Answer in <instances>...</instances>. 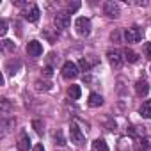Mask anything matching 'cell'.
<instances>
[{
	"instance_id": "11",
	"label": "cell",
	"mask_w": 151,
	"mask_h": 151,
	"mask_svg": "<svg viewBox=\"0 0 151 151\" xmlns=\"http://www.w3.org/2000/svg\"><path fill=\"white\" fill-rule=\"evenodd\" d=\"M135 93H137V96H146L147 93H149V84L144 80V78H140V80H137L135 82Z\"/></svg>"
},
{
	"instance_id": "23",
	"label": "cell",
	"mask_w": 151,
	"mask_h": 151,
	"mask_svg": "<svg viewBox=\"0 0 151 151\" xmlns=\"http://www.w3.org/2000/svg\"><path fill=\"white\" fill-rule=\"evenodd\" d=\"M135 151H149V142L146 139H139L135 142Z\"/></svg>"
},
{
	"instance_id": "13",
	"label": "cell",
	"mask_w": 151,
	"mask_h": 151,
	"mask_svg": "<svg viewBox=\"0 0 151 151\" xmlns=\"http://www.w3.org/2000/svg\"><path fill=\"white\" fill-rule=\"evenodd\" d=\"M20 68H22V62H20L18 59H9V60L6 62V71H7L9 75H16Z\"/></svg>"
},
{
	"instance_id": "12",
	"label": "cell",
	"mask_w": 151,
	"mask_h": 151,
	"mask_svg": "<svg viewBox=\"0 0 151 151\" xmlns=\"http://www.w3.org/2000/svg\"><path fill=\"white\" fill-rule=\"evenodd\" d=\"M16 147H18L20 151H27V149L30 147V139H29V135H27L25 132H22V133H20L18 142H16Z\"/></svg>"
},
{
	"instance_id": "21",
	"label": "cell",
	"mask_w": 151,
	"mask_h": 151,
	"mask_svg": "<svg viewBox=\"0 0 151 151\" xmlns=\"http://www.w3.org/2000/svg\"><path fill=\"white\" fill-rule=\"evenodd\" d=\"M34 86H36V89H37V91H45V93L52 89V84H50L48 80H37Z\"/></svg>"
},
{
	"instance_id": "26",
	"label": "cell",
	"mask_w": 151,
	"mask_h": 151,
	"mask_svg": "<svg viewBox=\"0 0 151 151\" xmlns=\"http://www.w3.org/2000/svg\"><path fill=\"white\" fill-rule=\"evenodd\" d=\"M55 142H57L59 146H64V144H66L64 135H62V132H60V130H57V132H55Z\"/></svg>"
},
{
	"instance_id": "22",
	"label": "cell",
	"mask_w": 151,
	"mask_h": 151,
	"mask_svg": "<svg viewBox=\"0 0 151 151\" xmlns=\"http://www.w3.org/2000/svg\"><path fill=\"white\" fill-rule=\"evenodd\" d=\"M32 128L36 130L37 135H43V133H45V123H43L41 119H34V121H32Z\"/></svg>"
},
{
	"instance_id": "9",
	"label": "cell",
	"mask_w": 151,
	"mask_h": 151,
	"mask_svg": "<svg viewBox=\"0 0 151 151\" xmlns=\"http://www.w3.org/2000/svg\"><path fill=\"white\" fill-rule=\"evenodd\" d=\"M39 14H41V13H39V7H37V6H34V4H32V6L23 13L25 20H27V22H30V23H36V22L39 20Z\"/></svg>"
},
{
	"instance_id": "29",
	"label": "cell",
	"mask_w": 151,
	"mask_h": 151,
	"mask_svg": "<svg viewBox=\"0 0 151 151\" xmlns=\"http://www.w3.org/2000/svg\"><path fill=\"white\" fill-rule=\"evenodd\" d=\"M80 7V2H73V4H68V13H73V11H77Z\"/></svg>"
},
{
	"instance_id": "17",
	"label": "cell",
	"mask_w": 151,
	"mask_h": 151,
	"mask_svg": "<svg viewBox=\"0 0 151 151\" xmlns=\"http://www.w3.org/2000/svg\"><path fill=\"white\" fill-rule=\"evenodd\" d=\"M123 57H124L126 62H137V60H139V53H135V52L130 50V48H126V50L123 52Z\"/></svg>"
},
{
	"instance_id": "16",
	"label": "cell",
	"mask_w": 151,
	"mask_h": 151,
	"mask_svg": "<svg viewBox=\"0 0 151 151\" xmlns=\"http://www.w3.org/2000/svg\"><path fill=\"white\" fill-rule=\"evenodd\" d=\"M98 62V59H89V57H82L80 60H78V66L82 68V71H89L94 64Z\"/></svg>"
},
{
	"instance_id": "3",
	"label": "cell",
	"mask_w": 151,
	"mask_h": 151,
	"mask_svg": "<svg viewBox=\"0 0 151 151\" xmlns=\"http://www.w3.org/2000/svg\"><path fill=\"white\" fill-rule=\"evenodd\" d=\"M53 23L57 29H68L69 23H71V16L68 11H57L55 16H53Z\"/></svg>"
},
{
	"instance_id": "15",
	"label": "cell",
	"mask_w": 151,
	"mask_h": 151,
	"mask_svg": "<svg viewBox=\"0 0 151 151\" xmlns=\"http://www.w3.org/2000/svg\"><path fill=\"white\" fill-rule=\"evenodd\" d=\"M139 114H140L144 119H149V117H151V100L142 101V105L139 107Z\"/></svg>"
},
{
	"instance_id": "18",
	"label": "cell",
	"mask_w": 151,
	"mask_h": 151,
	"mask_svg": "<svg viewBox=\"0 0 151 151\" xmlns=\"http://www.w3.org/2000/svg\"><path fill=\"white\" fill-rule=\"evenodd\" d=\"M128 132H130V135H132V137H139V139H142V137L146 135L144 126H135V124H133V126H130V130H128Z\"/></svg>"
},
{
	"instance_id": "14",
	"label": "cell",
	"mask_w": 151,
	"mask_h": 151,
	"mask_svg": "<svg viewBox=\"0 0 151 151\" xmlns=\"http://www.w3.org/2000/svg\"><path fill=\"white\" fill-rule=\"evenodd\" d=\"M87 105L89 107H101L103 105V96L101 94H98V93H91L89 94V100H87Z\"/></svg>"
},
{
	"instance_id": "5",
	"label": "cell",
	"mask_w": 151,
	"mask_h": 151,
	"mask_svg": "<svg viewBox=\"0 0 151 151\" xmlns=\"http://www.w3.org/2000/svg\"><path fill=\"white\" fill-rule=\"evenodd\" d=\"M103 13H105L109 18H119V14H121L119 4H117V2H112V0H109V2L103 4Z\"/></svg>"
},
{
	"instance_id": "8",
	"label": "cell",
	"mask_w": 151,
	"mask_h": 151,
	"mask_svg": "<svg viewBox=\"0 0 151 151\" xmlns=\"http://www.w3.org/2000/svg\"><path fill=\"white\" fill-rule=\"evenodd\" d=\"M27 53L30 55V57H39L41 53H43V45L39 43V41H29V45H27Z\"/></svg>"
},
{
	"instance_id": "28",
	"label": "cell",
	"mask_w": 151,
	"mask_h": 151,
	"mask_svg": "<svg viewBox=\"0 0 151 151\" xmlns=\"http://www.w3.org/2000/svg\"><path fill=\"white\" fill-rule=\"evenodd\" d=\"M7 32V20H2L0 22V36H6Z\"/></svg>"
},
{
	"instance_id": "19",
	"label": "cell",
	"mask_w": 151,
	"mask_h": 151,
	"mask_svg": "<svg viewBox=\"0 0 151 151\" xmlns=\"http://www.w3.org/2000/svg\"><path fill=\"white\" fill-rule=\"evenodd\" d=\"M93 151H109V146H107V142L103 140V139H96L94 142H93V147H91Z\"/></svg>"
},
{
	"instance_id": "20",
	"label": "cell",
	"mask_w": 151,
	"mask_h": 151,
	"mask_svg": "<svg viewBox=\"0 0 151 151\" xmlns=\"http://www.w3.org/2000/svg\"><path fill=\"white\" fill-rule=\"evenodd\" d=\"M68 94H69V98H71V100H78V98H80V94H82L80 86H69V87H68Z\"/></svg>"
},
{
	"instance_id": "24",
	"label": "cell",
	"mask_w": 151,
	"mask_h": 151,
	"mask_svg": "<svg viewBox=\"0 0 151 151\" xmlns=\"http://www.w3.org/2000/svg\"><path fill=\"white\" fill-rule=\"evenodd\" d=\"M14 48H16L14 41H11V39H4V41H2V50H4V52H13Z\"/></svg>"
},
{
	"instance_id": "2",
	"label": "cell",
	"mask_w": 151,
	"mask_h": 151,
	"mask_svg": "<svg viewBox=\"0 0 151 151\" xmlns=\"http://www.w3.org/2000/svg\"><path fill=\"white\" fill-rule=\"evenodd\" d=\"M69 137H71V142L75 146H82L86 142V135L82 133V130L78 128L77 123H71V126H69Z\"/></svg>"
},
{
	"instance_id": "4",
	"label": "cell",
	"mask_w": 151,
	"mask_h": 151,
	"mask_svg": "<svg viewBox=\"0 0 151 151\" xmlns=\"http://www.w3.org/2000/svg\"><path fill=\"white\" fill-rule=\"evenodd\" d=\"M107 57H109V62H110V66L114 69H121V66L124 62V57H123V53L119 50H109Z\"/></svg>"
},
{
	"instance_id": "27",
	"label": "cell",
	"mask_w": 151,
	"mask_h": 151,
	"mask_svg": "<svg viewBox=\"0 0 151 151\" xmlns=\"http://www.w3.org/2000/svg\"><path fill=\"white\" fill-rule=\"evenodd\" d=\"M142 50H144V55H146V57L151 60V43H144Z\"/></svg>"
},
{
	"instance_id": "32",
	"label": "cell",
	"mask_w": 151,
	"mask_h": 151,
	"mask_svg": "<svg viewBox=\"0 0 151 151\" xmlns=\"http://www.w3.org/2000/svg\"><path fill=\"white\" fill-rule=\"evenodd\" d=\"M55 60L59 62V55H55V53H50V55H48V64L52 66V64H53Z\"/></svg>"
},
{
	"instance_id": "25",
	"label": "cell",
	"mask_w": 151,
	"mask_h": 151,
	"mask_svg": "<svg viewBox=\"0 0 151 151\" xmlns=\"http://www.w3.org/2000/svg\"><path fill=\"white\" fill-rule=\"evenodd\" d=\"M0 103H2V114H4V116H7V112H9V109H11L9 100H7V98H2V100H0Z\"/></svg>"
},
{
	"instance_id": "1",
	"label": "cell",
	"mask_w": 151,
	"mask_h": 151,
	"mask_svg": "<svg viewBox=\"0 0 151 151\" xmlns=\"http://www.w3.org/2000/svg\"><path fill=\"white\" fill-rule=\"evenodd\" d=\"M91 20L89 18H84V16H80V18H77V22H75V30H77V34L78 36H82V37H87L89 34H91Z\"/></svg>"
},
{
	"instance_id": "31",
	"label": "cell",
	"mask_w": 151,
	"mask_h": 151,
	"mask_svg": "<svg viewBox=\"0 0 151 151\" xmlns=\"http://www.w3.org/2000/svg\"><path fill=\"white\" fill-rule=\"evenodd\" d=\"M110 39H112V41H116V43H119V39H121V34H119V30H114V32L110 34Z\"/></svg>"
},
{
	"instance_id": "33",
	"label": "cell",
	"mask_w": 151,
	"mask_h": 151,
	"mask_svg": "<svg viewBox=\"0 0 151 151\" xmlns=\"http://www.w3.org/2000/svg\"><path fill=\"white\" fill-rule=\"evenodd\" d=\"M32 151H45V147H43V144H36L32 147Z\"/></svg>"
},
{
	"instance_id": "10",
	"label": "cell",
	"mask_w": 151,
	"mask_h": 151,
	"mask_svg": "<svg viewBox=\"0 0 151 151\" xmlns=\"http://www.w3.org/2000/svg\"><path fill=\"white\" fill-rule=\"evenodd\" d=\"M16 124V119L14 117H7V116H2V137H6L11 130H13V126Z\"/></svg>"
},
{
	"instance_id": "30",
	"label": "cell",
	"mask_w": 151,
	"mask_h": 151,
	"mask_svg": "<svg viewBox=\"0 0 151 151\" xmlns=\"http://www.w3.org/2000/svg\"><path fill=\"white\" fill-rule=\"evenodd\" d=\"M43 75H45V77H52V75H53V68H52V66H45Z\"/></svg>"
},
{
	"instance_id": "6",
	"label": "cell",
	"mask_w": 151,
	"mask_h": 151,
	"mask_svg": "<svg viewBox=\"0 0 151 151\" xmlns=\"http://www.w3.org/2000/svg\"><path fill=\"white\" fill-rule=\"evenodd\" d=\"M78 75V66L75 64V62H66L64 66H62V77L64 78H68V80H71V78H75Z\"/></svg>"
},
{
	"instance_id": "7",
	"label": "cell",
	"mask_w": 151,
	"mask_h": 151,
	"mask_svg": "<svg viewBox=\"0 0 151 151\" xmlns=\"http://www.w3.org/2000/svg\"><path fill=\"white\" fill-rule=\"evenodd\" d=\"M140 37H142V32L137 27H130V29L124 30V41L126 43H139Z\"/></svg>"
}]
</instances>
